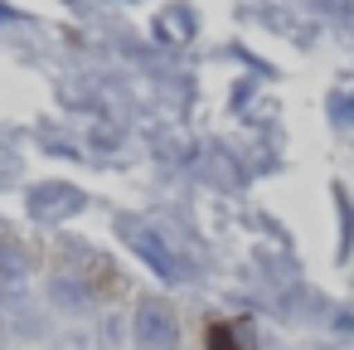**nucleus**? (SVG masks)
I'll return each instance as SVG.
<instances>
[{
    "mask_svg": "<svg viewBox=\"0 0 354 350\" xmlns=\"http://www.w3.org/2000/svg\"><path fill=\"white\" fill-rule=\"evenodd\" d=\"M136 350H180V321L170 301L146 297L136 306Z\"/></svg>",
    "mask_w": 354,
    "mask_h": 350,
    "instance_id": "nucleus-1",
    "label": "nucleus"
},
{
    "mask_svg": "<svg viewBox=\"0 0 354 350\" xmlns=\"http://www.w3.org/2000/svg\"><path fill=\"white\" fill-rule=\"evenodd\" d=\"M122 234H127V243L165 277V282H185L189 277V268H185V258H175V248L165 243V238H156L151 229H141V224H122Z\"/></svg>",
    "mask_w": 354,
    "mask_h": 350,
    "instance_id": "nucleus-2",
    "label": "nucleus"
},
{
    "mask_svg": "<svg viewBox=\"0 0 354 350\" xmlns=\"http://www.w3.org/2000/svg\"><path fill=\"white\" fill-rule=\"evenodd\" d=\"M78 209H83V190H73V185H39L30 195V214L44 219V224H59V219H68Z\"/></svg>",
    "mask_w": 354,
    "mask_h": 350,
    "instance_id": "nucleus-3",
    "label": "nucleus"
},
{
    "mask_svg": "<svg viewBox=\"0 0 354 350\" xmlns=\"http://www.w3.org/2000/svg\"><path fill=\"white\" fill-rule=\"evenodd\" d=\"M209 350H252V331L238 321H218L209 331Z\"/></svg>",
    "mask_w": 354,
    "mask_h": 350,
    "instance_id": "nucleus-4",
    "label": "nucleus"
},
{
    "mask_svg": "<svg viewBox=\"0 0 354 350\" xmlns=\"http://www.w3.org/2000/svg\"><path fill=\"white\" fill-rule=\"evenodd\" d=\"M20 277H25V253L15 243H6L0 248V282H20Z\"/></svg>",
    "mask_w": 354,
    "mask_h": 350,
    "instance_id": "nucleus-5",
    "label": "nucleus"
},
{
    "mask_svg": "<svg viewBox=\"0 0 354 350\" xmlns=\"http://www.w3.org/2000/svg\"><path fill=\"white\" fill-rule=\"evenodd\" d=\"M330 10H354V0H325Z\"/></svg>",
    "mask_w": 354,
    "mask_h": 350,
    "instance_id": "nucleus-6",
    "label": "nucleus"
}]
</instances>
